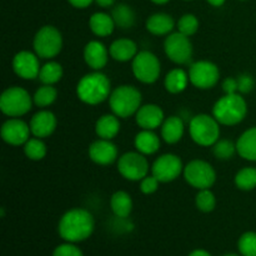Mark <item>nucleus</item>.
I'll return each mask as SVG.
<instances>
[{"instance_id":"a18cd8bd","label":"nucleus","mask_w":256,"mask_h":256,"mask_svg":"<svg viewBox=\"0 0 256 256\" xmlns=\"http://www.w3.org/2000/svg\"><path fill=\"white\" fill-rule=\"evenodd\" d=\"M206 2L212 6H222V5H224L225 0H206Z\"/></svg>"},{"instance_id":"0eeeda50","label":"nucleus","mask_w":256,"mask_h":256,"mask_svg":"<svg viewBox=\"0 0 256 256\" xmlns=\"http://www.w3.org/2000/svg\"><path fill=\"white\" fill-rule=\"evenodd\" d=\"M34 52L40 59L50 60L56 56L62 49V35L52 25L40 28L32 40Z\"/></svg>"},{"instance_id":"39448f33","label":"nucleus","mask_w":256,"mask_h":256,"mask_svg":"<svg viewBox=\"0 0 256 256\" xmlns=\"http://www.w3.org/2000/svg\"><path fill=\"white\" fill-rule=\"evenodd\" d=\"M192 142L200 146H212L220 139V122L212 115H195L189 122Z\"/></svg>"},{"instance_id":"2f4dec72","label":"nucleus","mask_w":256,"mask_h":256,"mask_svg":"<svg viewBox=\"0 0 256 256\" xmlns=\"http://www.w3.org/2000/svg\"><path fill=\"white\" fill-rule=\"evenodd\" d=\"M58 98V90L52 85L44 84L32 95V102L38 108H46L54 104Z\"/></svg>"},{"instance_id":"1a4fd4ad","label":"nucleus","mask_w":256,"mask_h":256,"mask_svg":"<svg viewBox=\"0 0 256 256\" xmlns=\"http://www.w3.org/2000/svg\"><path fill=\"white\" fill-rule=\"evenodd\" d=\"M132 70L134 76L142 84H152L156 82L162 72V65L154 52L142 50L132 60Z\"/></svg>"},{"instance_id":"b1692460","label":"nucleus","mask_w":256,"mask_h":256,"mask_svg":"<svg viewBox=\"0 0 256 256\" xmlns=\"http://www.w3.org/2000/svg\"><path fill=\"white\" fill-rule=\"evenodd\" d=\"M120 132L119 118L115 114H104L95 122V132L100 139L112 140Z\"/></svg>"},{"instance_id":"f257e3e1","label":"nucleus","mask_w":256,"mask_h":256,"mask_svg":"<svg viewBox=\"0 0 256 256\" xmlns=\"http://www.w3.org/2000/svg\"><path fill=\"white\" fill-rule=\"evenodd\" d=\"M95 220L92 212L85 209H70L60 218L58 232L60 238L68 242H80L92 236Z\"/></svg>"},{"instance_id":"7ed1b4c3","label":"nucleus","mask_w":256,"mask_h":256,"mask_svg":"<svg viewBox=\"0 0 256 256\" xmlns=\"http://www.w3.org/2000/svg\"><path fill=\"white\" fill-rule=\"evenodd\" d=\"M248 114V104L242 94H225L212 106V116L220 125L232 126L245 119Z\"/></svg>"},{"instance_id":"cd10ccee","label":"nucleus","mask_w":256,"mask_h":256,"mask_svg":"<svg viewBox=\"0 0 256 256\" xmlns=\"http://www.w3.org/2000/svg\"><path fill=\"white\" fill-rule=\"evenodd\" d=\"M110 208L119 219H126L132 212V199L126 192H115L110 198Z\"/></svg>"},{"instance_id":"412c9836","label":"nucleus","mask_w":256,"mask_h":256,"mask_svg":"<svg viewBox=\"0 0 256 256\" xmlns=\"http://www.w3.org/2000/svg\"><path fill=\"white\" fill-rule=\"evenodd\" d=\"M145 26L150 34L162 36V35L172 34V29L175 28V22L172 15L165 14V12H156L148 18Z\"/></svg>"},{"instance_id":"4be33fe9","label":"nucleus","mask_w":256,"mask_h":256,"mask_svg":"<svg viewBox=\"0 0 256 256\" xmlns=\"http://www.w3.org/2000/svg\"><path fill=\"white\" fill-rule=\"evenodd\" d=\"M162 138L168 144H176L182 140L185 132L184 122L180 116L172 115L166 118L162 126Z\"/></svg>"},{"instance_id":"09e8293b","label":"nucleus","mask_w":256,"mask_h":256,"mask_svg":"<svg viewBox=\"0 0 256 256\" xmlns=\"http://www.w3.org/2000/svg\"><path fill=\"white\" fill-rule=\"evenodd\" d=\"M240 2H245V0H240Z\"/></svg>"},{"instance_id":"de8ad7c7","label":"nucleus","mask_w":256,"mask_h":256,"mask_svg":"<svg viewBox=\"0 0 256 256\" xmlns=\"http://www.w3.org/2000/svg\"><path fill=\"white\" fill-rule=\"evenodd\" d=\"M224 256H240V255H236V254H226V255H224Z\"/></svg>"},{"instance_id":"ea45409f","label":"nucleus","mask_w":256,"mask_h":256,"mask_svg":"<svg viewBox=\"0 0 256 256\" xmlns=\"http://www.w3.org/2000/svg\"><path fill=\"white\" fill-rule=\"evenodd\" d=\"M238 86H239V94H248L252 92L255 86L254 78L249 74H242L236 78Z\"/></svg>"},{"instance_id":"9d476101","label":"nucleus","mask_w":256,"mask_h":256,"mask_svg":"<svg viewBox=\"0 0 256 256\" xmlns=\"http://www.w3.org/2000/svg\"><path fill=\"white\" fill-rule=\"evenodd\" d=\"M149 170L148 159L139 152H128L118 159V172L129 182H142Z\"/></svg>"},{"instance_id":"49530a36","label":"nucleus","mask_w":256,"mask_h":256,"mask_svg":"<svg viewBox=\"0 0 256 256\" xmlns=\"http://www.w3.org/2000/svg\"><path fill=\"white\" fill-rule=\"evenodd\" d=\"M152 2H154V4H158V5H162V4H166L168 2H169V0H152Z\"/></svg>"},{"instance_id":"a878e982","label":"nucleus","mask_w":256,"mask_h":256,"mask_svg":"<svg viewBox=\"0 0 256 256\" xmlns=\"http://www.w3.org/2000/svg\"><path fill=\"white\" fill-rule=\"evenodd\" d=\"M115 26L116 25H115L112 16L106 14V12H95V14L90 16L89 28L92 32V34L96 35V36H109V35L114 32Z\"/></svg>"},{"instance_id":"7c9ffc66","label":"nucleus","mask_w":256,"mask_h":256,"mask_svg":"<svg viewBox=\"0 0 256 256\" xmlns=\"http://www.w3.org/2000/svg\"><path fill=\"white\" fill-rule=\"evenodd\" d=\"M46 145L40 138H30L24 144V154L32 162H40L46 156Z\"/></svg>"},{"instance_id":"58836bf2","label":"nucleus","mask_w":256,"mask_h":256,"mask_svg":"<svg viewBox=\"0 0 256 256\" xmlns=\"http://www.w3.org/2000/svg\"><path fill=\"white\" fill-rule=\"evenodd\" d=\"M160 182L154 175H146L144 179L140 182V192L145 195H152L159 189Z\"/></svg>"},{"instance_id":"c756f323","label":"nucleus","mask_w":256,"mask_h":256,"mask_svg":"<svg viewBox=\"0 0 256 256\" xmlns=\"http://www.w3.org/2000/svg\"><path fill=\"white\" fill-rule=\"evenodd\" d=\"M62 64H59L58 62H45L42 68H40V72L38 79L42 82V84L46 85H54L58 82H60L62 78Z\"/></svg>"},{"instance_id":"f3484780","label":"nucleus","mask_w":256,"mask_h":256,"mask_svg":"<svg viewBox=\"0 0 256 256\" xmlns=\"http://www.w3.org/2000/svg\"><path fill=\"white\" fill-rule=\"evenodd\" d=\"M165 120L164 112L156 104H145L140 106L135 114V122L142 129L155 130L162 125Z\"/></svg>"},{"instance_id":"c9c22d12","label":"nucleus","mask_w":256,"mask_h":256,"mask_svg":"<svg viewBox=\"0 0 256 256\" xmlns=\"http://www.w3.org/2000/svg\"><path fill=\"white\" fill-rule=\"evenodd\" d=\"M238 249L242 256H256V232H244L238 242Z\"/></svg>"},{"instance_id":"2eb2a0df","label":"nucleus","mask_w":256,"mask_h":256,"mask_svg":"<svg viewBox=\"0 0 256 256\" xmlns=\"http://www.w3.org/2000/svg\"><path fill=\"white\" fill-rule=\"evenodd\" d=\"M12 70L18 76L24 80H32L39 76L40 62L39 56L29 50H22L12 58Z\"/></svg>"},{"instance_id":"6e6552de","label":"nucleus","mask_w":256,"mask_h":256,"mask_svg":"<svg viewBox=\"0 0 256 256\" xmlns=\"http://www.w3.org/2000/svg\"><path fill=\"white\" fill-rule=\"evenodd\" d=\"M182 174L188 184L198 190L210 189L216 182V172L205 160H192L184 166Z\"/></svg>"},{"instance_id":"423d86ee","label":"nucleus","mask_w":256,"mask_h":256,"mask_svg":"<svg viewBox=\"0 0 256 256\" xmlns=\"http://www.w3.org/2000/svg\"><path fill=\"white\" fill-rule=\"evenodd\" d=\"M32 102V96L24 88L10 86L0 96V110L9 118H20L30 112Z\"/></svg>"},{"instance_id":"aec40b11","label":"nucleus","mask_w":256,"mask_h":256,"mask_svg":"<svg viewBox=\"0 0 256 256\" xmlns=\"http://www.w3.org/2000/svg\"><path fill=\"white\" fill-rule=\"evenodd\" d=\"M110 56L115 62H126L136 56L138 45L132 39H116L112 42L109 48Z\"/></svg>"},{"instance_id":"dca6fc26","label":"nucleus","mask_w":256,"mask_h":256,"mask_svg":"<svg viewBox=\"0 0 256 256\" xmlns=\"http://www.w3.org/2000/svg\"><path fill=\"white\" fill-rule=\"evenodd\" d=\"M89 158L98 165H110L118 159V148L112 140L98 139L89 145Z\"/></svg>"},{"instance_id":"6ab92c4d","label":"nucleus","mask_w":256,"mask_h":256,"mask_svg":"<svg viewBox=\"0 0 256 256\" xmlns=\"http://www.w3.org/2000/svg\"><path fill=\"white\" fill-rule=\"evenodd\" d=\"M84 60L92 70L104 69L109 60V49L99 40H92L84 48Z\"/></svg>"},{"instance_id":"e433bc0d","label":"nucleus","mask_w":256,"mask_h":256,"mask_svg":"<svg viewBox=\"0 0 256 256\" xmlns=\"http://www.w3.org/2000/svg\"><path fill=\"white\" fill-rule=\"evenodd\" d=\"M178 32L186 36H192L199 29V20L194 14H185L179 19L176 24Z\"/></svg>"},{"instance_id":"37998d69","label":"nucleus","mask_w":256,"mask_h":256,"mask_svg":"<svg viewBox=\"0 0 256 256\" xmlns=\"http://www.w3.org/2000/svg\"><path fill=\"white\" fill-rule=\"evenodd\" d=\"M95 2L102 8H110L114 5L115 0H95Z\"/></svg>"},{"instance_id":"79ce46f5","label":"nucleus","mask_w":256,"mask_h":256,"mask_svg":"<svg viewBox=\"0 0 256 256\" xmlns=\"http://www.w3.org/2000/svg\"><path fill=\"white\" fill-rule=\"evenodd\" d=\"M68 2H70V5H72L74 8H78V9H85V8L89 6L95 0H68Z\"/></svg>"},{"instance_id":"a19ab883","label":"nucleus","mask_w":256,"mask_h":256,"mask_svg":"<svg viewBox=\"0 0 256 256\" xmlns=\"http://www.w3.org/2000/svg\"><path fill=\"white\" fill-rule=\"evenodd\" d=\"M222 88L225 94H236V92H239L236 78H226V79H224L222 82Z\"/></svg>"},{"instance_id":"bb28decb","label":"nucleus","mask_w":256,"mask_h":256,"mask_svg":"<svg viewBox=\"0 0 256 256\" xmlns=\"http://www.w3.org/2000/svg\"><path fill=\"white\" fill-rule=\"evenodd\" d=\"M189 72H185L182 68L170 70L164 79V86L170 94H180L186 89L189 84Z\"/></svg>"},{"instance_id":"20e7f679","label":"nucleus","mask_w":256,"mask_h":256,"mask_svg":"<svg viewBox=\"0 0 256 256\" xmlns=\"http://www.w3.org/2000/svg\"><path fill=\"white\" fill-rule=\"evenodd\" d=\"M142 95L139 89L132 85H120L115 88L109 96V105L112 114L118 118H126L136 114L142 106Z\"/></svg>"},{"instance_id":"a211bd4d","label":"nucleus","mask_w":256,"mask_h":256,"mask_svg":"<svg viewBox=\"0 0 256 256\" xmlns=\"http://www.w3.org/2000/svg\"><path fill=\"white\" fill-rule=\"evenodd\" d=\"M29 125L32 134L35 138L44 139V138L50 136L56 129V116L50 110H40L36 114L32 115Z\"/></svg>"},{"instance_id":"5701e85b","label":"nucleus","mask_w":256,"mask_h":256,"mask_svg":"<svg viewBox=\"0 0 256 256\" xmlns=\"http://www.w3.org/2000/svg\"><path fill=\"white\" fill-rule=\"evenodd\" d=\"M134 145L136 152L144 155H152L159 152L160 149V138L154 132V130H145L135 135Z\"/></svg>"},{"instance_id":"9b49d317","label":"nucleus","mask_w":256,"mask_h":256,"mask_svg":"<svg viewBox=\"0 0 256 256\" xmlns=\"http://www.w3.org/2000/svg\"><path fill=\"white\" fill-rule=\"evenodd\" d=\"M188 72H189L190 82L195 88L202 90L212 89L220 80L219 68L209 60H199L192 62Z\"/></svg>"},{"instance_id":"72a5a7b5","label":"nucleus","mask_w":256,"mask_h":256,"mask_svg":"<svg viewBox=\"0 0 256 256\" xmlns=\"http://www.w3.org/2000/svg\"><path fill=\"white\" fill-rule=\"evenodd\" d=\"M212 154L219 160H229L232 159L238 152L236 142L228 139H219L214 145H212Z\"/></svg>"},{"instance_id":"4468645a","label":"nucleus","mask_w":256,"mask_h":256,"mask_svg":"<svg viewBox=\"0 0 256 256\" xmlns=\"http://www.w3.org/2000/svg\"><path fill=\"white\" fill-rule=\"evenodd\" d=\"M0 134H2V139L6 144L20 146L30 139L32 130H30V125L20 118H10L2 125Z\"/></svg>"},{"instance_id":"f8f14e48","label":"nucleus","mask_w":256,"mask_h":256,"mask_svg":"<svg viewBox=\"0 0 256 256\" xmlns=\"http://www.w3.org/2000/svg\"><path fill=\"white\" fill-rule=\"evenodd\" d=\"M164 50L166 56L172 62L179 65L189 64L192 58V44L189 36L182 32H172L164 42Z\"/></svg>"},{"instance_id":"473e14b6","label":"nucleus","mask_w":256,"mask_h":256,"mask_svg":"<svg viewBox=\"0 0 256 256\" xmlns=\"http://www.w3.org/2000/svg\"><path fill=\"white\" fill-rule=\"evenodd\" d=\"M235 185L238 189L250 192L256 188V168L248 166L239 170L235 175Z\"/></svg>"},{"instance_id":"c85d7f7f","label":"nucleus","mask_w":256,"mask_h":256,"mask_svg":"<svg viewBox=\"0 0 256 256\" xmlns=\"http://www.w3.org/2000/svg\"><path fill=\"white\" fill-rule=\"evenodd\" d=\"M112 16L114 19L115 25L122 28V29L132 28L135 24V20H136V15H135L134 10L126 4H118L112 9Z\"/></svg>"},{"instance_id":"f03ea898","label":"nucleus","mask_w":256,"mask_h":256,"mask_svg":"<svg viewBox=\"0 0 256 256\" xmlns=\"http://www.w3.org/2000/svg\"><path fill=\"white\" fill-rule=\"evenodd\" d=\"M112 92V82L102 70L88 72L76 85L78 98L88 105H98L105 102L109 99Z\"/></svg>"},{"instance_id":"4c0bfd02","label":"nucleus","mask_w":256,"mask_h":256,"mask_svg":"<svg viewBox=\"0 0 256 256\" xmlns=\"http://www.w3.org/2000/svg\"><path fill=\"white\" fill-rule=\"evenodd\" d=\"M52 256H84L82 250L74 242H65L55 248Z\"/></svg>"},{"instance_id":"f704fd0d","label":"nucleus","mask_w":256,"mask_h":256,"mask_svg":"<svg viewBox=\"0 0 256 256\" xmlns=\"http://www.w3.org/2000/svg\"><path fill=\"white\" fill-rule=\"evenodd\" d=\"M195 205L202 212H212L216 206V198L210 189L199 190L195 196Z\"/></svg>"},{"instance_id":"ddd939ff","label":"nucleus","mask_w":256,"mask_h":256,"mask_svg":"<svg viewBox=\"0 0 256 256\" xmlns=\"http://www.w3.org/2000/svg\"><path fill=\"white\" fill-rule=\"evenodd\" d=\"M184 172V165L178 155L162 154L152 162V174L160 182H172L176 180Z\"/></svg>"},{"instance_id":"393cba45","label":"nucleus","mask_w":256,"mask_h":256,"mask_svg":"<svg viewBox=\"0 0 256 256\" xmlns=\"http://www.w3.org/2000/svg\"><path fill=\"white\" fill-rule=\"evenodd\" d=\"M238 154L245 160L256 162V126L242 132L236 142Z\"/></svg>"},{"instance_id":"c03bdc74","label":"nucleus","mask_w":256,"mask_h":256,"mask_svg":"<svg viewBox=\"0 0 256 256\" xmlns=\"http://www.w3.org/2000/svg\"><path fill=\"white\" fill-rule=\"evenodd\" d=\"M188 256H212V254L204 249H196V250H194V252H190Z\"/></svg>"}]
</instances>
